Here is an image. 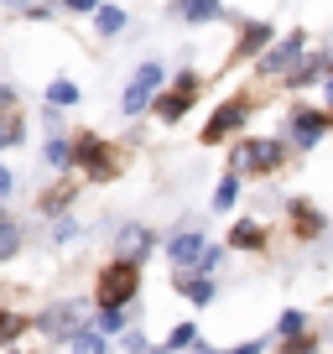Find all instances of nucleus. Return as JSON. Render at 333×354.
Segmentation results:
<instances>
[{"label": "nucleus", "instance_id": "f257e3e1", "mask_svg": "<svg viewBox=\"0 0 333 354\" xmlns=\"http://www.w3.org/2000/svg\"><path fill=\"white\" fill-rule=\"evenodd\" d=\"M162 78H166V68H162V63H141V68L131 73V84H125L120 110H125V115H141L146 104H151V94L162 88Z\"/></svg>", "mask_w": 333, "mask_h": 354}, {"label": "nucleus", "instance_id": "f03ea898", "mask_svg": "<svg viewBox=\"0 0 333 354\" xmlns=\"http://www.w3.org/2000/svg\"><path fill=\"white\" fill-rule=\"evenodd\" d=\"M193 100H198V73H182L172 88H162V94H151V110L162 115V120H182V115L193 110Z\"/></svg>", "mask_w": 333, "mask_h": 354}, {"label": "nucleus", "instance_id": "7ed1b4c3", "mask_svg": "<svg viewBox=\"0 0 333 354\" xmlns=\"http://www.w3.org/2000/svg\"><path fill=\"white\" fill-rule=\"evenodd\" d=\"M135 292V261H120L104 271L99 281V308H125V297Z\"/></svg>", "mask_w": 333, "mask_h": 354}, {"label": "nucleus", "instance_id": "20e7f679", "mask_svg": "<svg viewBox=\"0 0 333 354\" xmlns=\"http://www.w3.org/2000/svg\"><path fill=\"white\" fill-rule=\"evenodd\" d=\"M73 156L84 162V172L99 177V183H104V177H115V156H110V146H104L99 136H84V141L73 146Z\"/></svg>", "mask_w": 333, "mask_h": 354}, {"label": "nucleus", "instance_id": "39448f33", "mask_svg": "<svg viewBox=\"0 0 333 354\" xmlns=\"http://www.w3.org/2000/svg\"><path fill=\"white\" fill-rule=\"evenodd\" d=\"M328 131V115H312V110H292V120H287V136L307 151V146H318V136Z\"/></svg>", "mask_w": 333, "mask_h": 354}, {"label": "nucleus", "instance_id": "423d86ee", "mask_svg": "<svg viewBox=\"0 0 333 354\" xmlns=\"http://www.w3.org/2000/svg\"><path fill=\"white\" fill-rule=\"evenodd\" d=\"M245 115H250V104H245V100H229L209 125H203V141H224L229 131H240V125H245Z\"/></svg>", "mask_w": 333, "mask_h": 354}, {"label": "nucleus", "instance_id": "0eeeda50", "mask_svg": "<svg viewBox=\"0 0 333 354\" xmlns=\"http://www.w3.org/2000/svg\"><path fill=\"white\" fill-rule=\"evenodd\" d=\"M84 328V308L78 302H63V308H53V313H42V333H57V339H73V333Z\"/></svg>", "mask_w": 333, "mask_h": 354}, {"label": "nucleus", "instance_id": "6e6552de", "mask_svg": "<svg viewBox=\"0 0 333 354\" xmlns=\"http://www.w3.org/2000/svg\"><path fill=\"white\" fill-rule=\"evenodd\" d=\"M276 162H281V141H245L240 146V167H250V172H271Z\"/></svg>", "mask_w": 333, "mask_h": 354}, {"label": "nucleus", "instance_id": "1a4fd4ad", "mask_svg": "<svg viewBox=\"0 0 333 354\" xmlns=\"http://www.w3.org/2000/svg\"><path fill=\"white\" fill-rule=\"evenodd\" d=\"M203 250H209V240H203V234H178V240L166 245V255H172V261L178 266H193V261H203Z\"/></svg>", "mask_w": 333, "mask_h": 354}, {"label": "nucleus", "instance_id": "9d476101", "mask_svg": "<svg viewBox=\"0 0 333 354\" xmlns=\"http://www.w3.org/2000/svg\"><path fill=\"white\" fill-rule=\"evenodd\" d=\"M297 53H302V37H292V42H281V47H271L266 57H260V73H287L292 63H297Z\"/></svg>", "mask_w": 333, "mask_h": 354}, {"label": "nucleus", "instance_id": "9b49d317", "mask_svg": "<svg viewBox=\"0 0 333 354\" xmlns=\"http://www.w3.org/2000/svg\"><path fill=\"white\" fill-rule=\"evenodd\" d=\"M229 245H234V250H260V245H266V234H260V224L240 219V224H234V234H229Z\"/></svg>", "mask_w": 333, "mask_h": 354}, {"label": "nucleus", "instance_id": "f8f14e48", "mask_svg": "<svg viewBox=\"0 0 333 354\" xmlns=\"http://www.w3.org/2000/svg\"><path fill=\"white\" fill-rule=\"evenodd\" d=\"M182 16H188L193 26H203V21L219 16V0H182Z\"/></svg>", "mask_w": 333, "mask_h": 354}, {"label": "nucleus", "instance_id": "ddd939ff", "mask_svg": "<svg viewBox=\"0 0 333 354\" xmlns=\"http://www.w3.org/2000/svg\"><path fill=\"white\" fill-rule=\"evenodd\" d=\"M266 42H271V26L266 21H250V26H245V37H240V53H260Z\"/></svg>", "mask_w": 333, "mask_h": 354}, {"label": "nucleus", "instance_id": "4468645a", "mask_svg": "<svg viewBox=\"0 0 333 354\" xmlns=\"http://www.w3.org/2000/svg\"><path fill=\"white\" fill-rule=\"evenodd\" d=\"M16 245H21V234H16V224L0 214V261H11L16 255Z\"/></svg>", "mask_w": 333, "mask_h": 354}, {"label": "nucleus", "instance_id": "2eb2a0df", "mask_svg": "<svg viewBox=\"0 0 333 354\" xmlns=\"http://www.w3.org/2000/svg\"><path fill=\"white\" fill-rule=\"evenodd\" d=\"M120 250H131V261H135V255L151 250V234H146V230H125L120 234Z\"/></svg>", "mask_w": 333, "mask_h": 354}, {"label": "nucleus", "instance_id": "dca6fc26", "mask_svg": "<svg viewBox=\"0 0 333 354\" xmlns=\"http://www.w3.org/2000/svg\"><path fill=\"white\" fill-rule=\"evenodd\" d=\"M73 354H104V339L94 328H78L73 333Z\"/></svg>", "mask_w": 333, "mask_h": 354}, {"label": "nucleus", "instance_id": "f3484780", "mask_svg": "<svg viewBox=\"0 0 333 354\" xmlns=\"http://www.w3.org/2000/svg\"><path fill=\"white\" fill-rule=\"evenodd\" d=\"M234 198H240V177L229 172V177H224V183H219V193H213V209H229Z\"/></svg>", "mask_w": 333, "mask_h": 354}, {"label": "nucleus", "instance_id": "a211bd4d", "mask_svg": "<svg viewBox=\"0 0 333 354\" xmlns=\"http://www.w3.org/2000/svg\"><path fill=\"white\" fill-rule=\"evenodd\" d=\"M94 21H99V32H104V37H115V32H120V26H125V11H115V6H104V11L94 16Z\"/></svg>", "mask_w": 333, "mask_h": 354}, {"label": "nucleus", "instance_id": "6ab92c4d", "mask_svg": "<svg viewBox=\"0 0 333 354\" xmlns=\"http://www.w3.org/2000/svg\"><path fill=\"white\" fill-rule=\"evenodd\" d=\"M47 162H53V167H68V162H73V146H68V141H47Z\"/></svg>", "mask_w": 333, "mask_h": 354}, {"label": "nucleus", "instance_id": "aec40b11", "mask_svg": "<svg viewBox=\"0 0 333 354\" xmlns=\"http://www.w3.org/2000/svg\"><path fill=\"white\" fill-rule=\"evenodd\" d=\"M47 100H53V104H78V88L73 84H53V88H47Z\"/></svg>", "mask_w": 333, "mask_h": 354}, {"label": "nucleus", "instance_id": "412c9836", "mask_svg": "<svg viewBox=\"0 0 333 354\" xmlns=\"http://www.w3.org/2000/svg\"><path fill=\"white\" fill-rule=\"evenodd\" d=\"M120 323H125L120 308H104V313H99V333H120Z\"/></svg>", "mask_w": 333, "mask_h": 354}, {"label": "nucleus", "instance_id": "4be33fe9", "mask_svg": "<svg viewBox=\"0 0 333 354\" xmlns=\"http://www.w3.org/2000/svg\"><path fill=\"white\" fill-rule=\"evenodd\" d=\"M182 292H188L193 302H209L213 297V281H182Z\"/></svg>", "mask_w": 333, "mask_h": 354}, {"label": "nucleus", "instance_id": "5701e85b", "mask_svg": "<svg viewBox=\"0 0 333 354\" xmlns=\"http://www.w3.org/2000/svg\"><path fill=\"white\" fill-rule=\"evenodd\" d=\"M297 224H302V234H318V230H323V219H318L312 209H302V203H297Z\"/></svg>", "mask_w": 333, "mask_h": 354}, {"label": "nucleus", "instance_id": "b1692460", "mask_svg": "<svg viewBox=\"0 0 333 354\" xmlns=\"http://www.w3.org/2000/svg\"><path fill=\"white\" fill-rule=\"evenodd\" d=\"M302 333V313H281V339H297Z\"/></svg>", "mask_w": 333, "mask_h": 354}, {"label": "nucleus", "instance_id": "393cba45", "mask_svg": "<svg viewBox=\"0 0 333 354\" xmlns=\"http://www.w3.org/2000/svg\"><path fill=\"white\" fill-rule=\"evenodd\" d=\"M21 333V318H11V313H0V339H16Z\"/></svg>", "mask_w": 333, "mask_h": 354}, {"label": "nucleus", "instance_id": "a878e982", "mask_svg": "<svg viewBox=\"0 0 333 354\" xmlns=\"http://www.w3.org/2000/svg\"><path fill=\"white\" fill-rule=\"evenodd\" d=\"M182 344H193V328L182 323V328H172V339H166V349H182Z\"/></svg>", "mask_w": 333, "mask_h": 354}, {"label": "nucleus", "instance_id": "bb28decb", "mask_svg": "<svg viewBox=\"0 0 333 354\" xmlns=\"http://www.w3.org/2000/svg\"><path fill=\"white\" fill-rule=\"evenodd\" d=\"M229 354H260V344L250 339V344H240V349H229Z\"/></svg>", "mask_w": 333, "mask_h": 354}, {"label": "nucleus", "instance_id": "cd10ccee", "mask_svg": "<svg viewBox=\"0 0 333 354\" xmlns=\"http://www.w3.org/2000/svg\"><path fill=\"white\" fill-rule=\"evenodd\" d=\"M68 6H73V11H94V6H99V0H68Z\"/></svg>", "mask_w": 333, "mask_h": 354}, {"label": "nucleus", "instance_id": "c85d7f7f", "mask_svg": "<svg viewBox=\"0 0 333 354\" xmlns=\"http://www.w3.org/2000/svg\"><path fill=\"white\" fill-rule=\"evenodd\" d=\"M6 193H11V172H6V167H0V198H6Z\"/></svg>", "mask_w": 333, "mask_h": 354}, {"label": "nucleus", "instance_id": "c756f323", "mask_svg": "<svg viewBox=\"0 0 333 354\" xmlns=\"http://www.w3.org/2000/svg\"><path fill=\"white\" fill-rule=\"evenodd\" d=\"M292 354H318V349H312V344H297V349H292Z\"/></svg>", "mask_w": 333, "mask_h": 354}, {"label": "nucleus", "instance_id": "7c9ffc66", "mask_svg": "<svg viewBox=\"0 0 333 354\" xmlns=\"http://www.w3.org/2000/svg\"><path fill=\"white\" fill-rule=\"evenodd\" d=\"M0 104H11V88H6V84H0Z\"/></svg>", "mask_w": 333, "mask_h": 354}, {"label": "nucleus", "instance_id": "2f4dec72", "mask_svg": "<svg viewBox=\"0 0 333 354\" xmlns=\"http://www.w3.org/2000/svg\"><path fill=\"white\" fill-rule=\"evenodd\" d=\"M328 104H333V78H328Z\"/></svg>", "mask_w": 333, "mask_h": 354}, {"label": "nucleus", "instance_id": "473e14b6", "mask_svg": "<svg viewBox=\"0 0 333 354\" xmlns=\"http://www.w3.org/2000/svg\"><path fill=\"white\" fill-rule=\"evenodd\" d=\"M6 6H21V0H6Z\"/></svg>", "mask_w": 333, "mask_h": 354}, {"label": "nucleus", "instance_id": "72a5a7b5", "mask_svg": "<svg viewBox=\"0 0 333 354\" xmlns=\"http://www.w3.org/2000/svg\"><path fill=\"white\" fill-rule=\"evenodd\" d=\"M156 354H172V349H156Z\"/></svg>", "mask_w": 333, "mask_h": 354}, {"label": "nucleus", "instance_id": "f704fd0d", "mask_svg": "<svg viewBox=\"0 0 333 354\" xmlns=\"http://www.w3.org/2000/svg\"><path fill=\"white\" fill-rule=\"evenodd\" d=\"M203 354H213V349H203Z\"/></svg>", "mask_w": 333, "mask_h": 354}]
</instances>
